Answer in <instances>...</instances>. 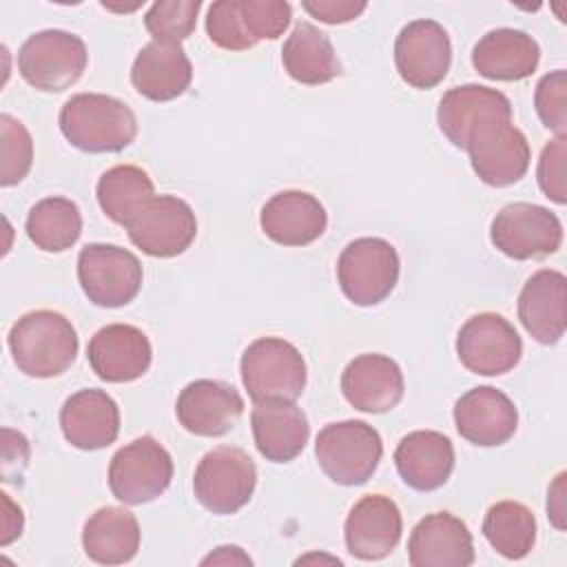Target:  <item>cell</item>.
<instances>
[{
  "instance_id": "74e56055",
  "label": "cell",
  "mask_w": 567,
  "mask_h": 567,
  "mask_svg": "<svg viewBox=\"0 0 567 567\" xmlns=\"http://www.w3.org/2000/svg\"><path fill=\"white\" fill-rule=\"evenodd\" d=\"M241 18L257 44L259 40H275L288 29L292 7L284 0H241Z\"/></svg>"
},
{
  "instance_id": "b9f144b4",
  "label": "cell",
  "mask_w": 567,
  "mask_h": 567,
  "mask_svg": "<svg viewBox=\"0 0 567 567\" xmlns=\"http://www.w3.org/2000/svg\"><path fill=\"white\" fill-rule=\"evenodd\" d=\"M2 496V538H0V545H9L11 540H16L20 534H22V525H24V518H22V509L18 505H13V501L9 498V494H0Z\"/></svg>"
},
{
  "instance_id": "7bdbcfd3",
  "label": "cell",
  "mask_w": 567,
  "mask_h": 567,
  "mask_svg": "<svg viewBox=\"0 0 567 567\" xmlns=\"http://www.w3.org/2000/svg\"><path fill=\"white\" fill-rule=\"evenodd\" d=\"M202 565H252L248 554L241 551V547L235 545H221L215 551H210Z\"/></svg>"
},
{
  "instance_id": "e575fe53",
  "label": "cell",
  "mask_w": 567,
  "mask_h": 567,
  "mask_svg": "<svg viewBox=\"0 0 567 567\" xmlns=\"http://www.w3.org/2000/svg\"><path fill=\"white\" fill-rule=\"evenodd\" d=\"M0 140H2V168L0 184L13 186L22 182L33 164V140L22 122L9 113L0 115Z\"/></svg>"
},
{
  "instance_id": "60d3db41",
  "label": "cell",
  "mask_w": 567,
  "mask_h": 567,
  "mask_svg": "<svg viewBox=\"0 0 567 567\" xmlns=\"http://www.w3.org/2000/svg\"><path fill=\"white\" fill-rule=\"evenodd\" d=\"M565 478L567 474L560 472L547 492V516L556 529H565Z\"/></svg>"
},
{
  "instance_id": "8992f818",
  "label": "cell",
  "mask_w": 567,
  "mask_h": 567,
  "mask_svg": "<svg viewBox=\"0 0 567 567\" xmlns=\"http://www.w3.org/2000/svg\"><path fill=\"white\" fill-rule=\"evenodd\" d=\"M89 62L80 35L62 29H44L29 35L18 51V71L27 84L44 93H60L73 86Z\"/></svg>"
},
{
  "instance_id": "ba28073f",
  "label": "cell",
  "mask_w": 567,
  "mask_h": 567,
  "mask_svg": "<svg viewBox=\"0 0 567 567\" xmlns=\"http://www.w3.org/2000/svg\"><path fill=\"white\" fill-rule=\"evenodd\" d=\"M257 467L252 458L233 445L213 447L202 456L193 476L197 503L219 516L239 512L252 496Z\"/></svg>"
},
{
  "instance_id": "4316f807",
  "label": "cell",
  "mask_w": 567,
  "mask_h": 567,
  "mask_svg": "<svg viewBox=\"0 0 567 567\" xmlns=\"http://www.w3.org/2000/svg\"><path fill=\"white\" fill-rule=\"evenodd\" d=\"M540 60L538 42L520 29H492L472 49V64L487 80L516 82L529 78Z\"/></svg>"
},
{
  "instance_id": "d6a6232c",
  "label": "cell",
  "mask_w": 567,
  "mask_h": 567,
  "mask_svg": "<svg viewBox=\"0 0 567 567\" xmlns=\"http://www.w3.org/2000/svg\"><path fill=\"white\" fill-rule=\"evenodd\" d=\"M536 532L532 509L518 501H498L483 518L485 540L509 560H520L534 549Z\"/></svg>"
},
{
  "instance_id": "d4e9b609",
  "label": "cell",
  "mask_w": 567,
  "mask_h": 567,
  "mask_svg": "<svg viewBox=\"0 0 567 567\" xmlns=\"http://www.w3.org/2000/svg\"><path fill=\"white\" fill-rule=\"evenodd\" d=\"M193 80V64L177 42L153 40L135 55L131 82L140 95L151 102H171L179 97Z\"/></svg>"
},
{
  "instance_id": "f1b7e54d",
  "label": "cell",
  "mask_w": 567,
  "mask_h": 567,
  "mask_svg": "<svg viewBox=\"0 0 567 567\" xmlns=\"http://www.w3.org/2000/svg\"><path fill=\"white\" fill-rule=\"evenodd\" d=\"M140 540V523L124 507H100L86 518L82 529V549L100 565H122L133 560Z\"/></svg>"
},
{
  "instance_id": "d590c367",
  "label": "cell",
  "mask_w": 567,
  "mask_h": 567,
  "mask_svg": "<svg viewBox=\"0 0 567 567\" xmlns=\"http://www.w3.org/2000/svg\"><path fill=\"white\" fill-rule=\"evenodd\" d=\"M206 33L213 44L226 51H246L255 47L241 18V0H217L206 13Z\"/></svg>"
},
{
  "instance_id": "836d02e7",
  "label": "cell",
  "mask_w": 567,
  "mask_h": 567,
  "mask_svg": "<svg viewBox=\"0 0 567 567\" xmlns=\"http://www.w3.org/2000/svg\"><path fill=\"white\" fill-rule=\"evenodd\" d=\"M199 9V0H159L144 13V27L153 40L179 44L195 31Z\"/></svg>"
},
{
  "instance_id": "83f0119b",
  "label": "cell",
  "mask_w": 567,
  "mask_h": 567,
  "mask_svg": "<svg viewBox=\"0 0 567 567\" xmlns=\"http://www.w3.org/2000/svg\"><path fill=\"white\" fill-rule=\"evenodd\" d=\"M487 115L512 117V102L505 93L483 84H461L445 91L436 109L439 128L456 148L465 146L470 128Z\"/></svg>"
},
{
  "instance_id": "52a82bcc",
  "label": "cell",
  "mask_w": 567,
  "mask_h": 567,
  "mask_svg": "<svg viewBox=\"0 0 567 567\" xmlns=\"http://www.w3.org/2000/svg\"><path fill=\"white\" fill-rule=\"evenodd\" d=\"M399 252L381 237L350 241L337 261L341 292L361 308L377 306L390 297L399 281Z\"/></svg>"
},
{
  "instance_id": "30bf717a",
  "label": "cell",
  "mask_w": 567,
  "mask_h": 567,
  "mask_svg": "<svg viewBox=\"0 0 567 567\" xmlns=\"http://www.w3.org/2000/svg\"><path fill=\"white\" fill-rule=\"evenodd\" d=\"M140 259L113 244H86L78 255V281L91 303L100 308H122L142 288Z\"/></svg>"
},
{
  "instance_id": "7a4b0ae2",
  "label": "cell",
  "mask_w": 567,
  "mask_h": 567,
  "mask_svg": "<svg viewBox=\"0 0 567 567\" xmlns=\"http://www.w3.org/2000/svg\"><path fill=\"white\" fill-rule=\"evenodd\" d=\"M58 124L66 142L84 153H120L137 135L135 113L104 93H75L60 109Z\"/></svg>"
},
{
  "instance_id": "ac0fdd59",
  "label": "cell",
  "mask_w": 567,
  "mask_h": 567,
  "mask_svg": "<svg viewBox=\"0 0 567 567\" xmlns=\"http://www.w3.org/2000/svg\"><path fill=\"white\" fill-rule=\"evenodd\" d=\"M403 518L396 503L383 494L359 498L343 527L346 547L359 560H381L401 540Z\"/></svg>"
},
{
  "instance_id": "d6986e66",
  "label": "cell",
  "mask_w": 567,
  "mask_h": 567,
  "mask_svg": "<svg viewBox=\"0 0 567 567\" xmlns=\"http://www.w3.org/2000/svg\"><path fill=\"white\" fill-rule=\"evenodd\" d=\"M405 381L399 363L385 354L368 352L354 357L341 374L346 401L361 412L383 414L403 399Z\"/></svg>"
},
{
  "instance_id": "3957f363",
  "label": "cell",
  "mask_w": 567,
  "mask_h": 567,
  "mask_svg": "<svg viewBox=\"0 0 567 567\" xmlns=\"http://www.w3.org/2000/svg\"><path fill=\"white\" fill-rule=\"evenodd\" d=\"M241 383L255 403H295L306 388V361L301 352L281 337H259L241 354Z\"/></svg>"
},
{
  "instance_id": "ffe728a7",
  "label": "cell",
  "mask_w": 567,
  "mask_h": 567,
  "mask_svg": "<svg viewBox=\"0 0 567 567\" xmlns=\"http://www.w3.org/2000/svg\"><path fill=\"white\" fill-rule=\"evenodd\" d=\"M412 567H467L474 563V543L467 525L450 512L421 518L408 538Z\"/></svg>"
},
{
  "instance_id": "8d00e7d4",
  "label": "cell",
  "mask_w": 567,
  "mask_h": 567,
  "mask_svg": "<svg viewBox=\"0 0 567 567\" xmlns=\"http://www.w3.org/2000/svg\"><path fill=\"white\" fill-rule=\"evenodd\" d=\"M534 106L540 122L565 137L567 131V73L563 69L543 75L534 91Z\"/></svg>"
},
{
  "instance_id": "5b68a950",
  "label": "cell",
  "mask_w": 567,
  "mask_h": 567,
  "mask_svg": "<svg viewBox=\"0 0 567 567\" xmlns=\"http://www.w3.org/2000/svg\"><path fill=\"white\" fill-rule=\"evenodd\" d=\"M481 182L494 188L516 184L529 168V142L512 117L487 115L476 122L463 146Z\"/></svg>"
},
{
  "instance_id": "8fae6325",
  "label": "cell",
  "mask_w": 567,
  "mask_h": 567,
  "mask_svg": "<svg viewBox=\"0 0 567 567\" xmlns=\"http://www.w3.org/2000/svg\"><path fill=\"white\" fill-rule=\"evenodd\" d=\"M492 244L512 259H540L563 244V224L545 206L529 202L505 204L489 226Z\"/></svg>"
},
{
  "instance_id": "ab89813d",
  "label": "cell",
  "mask_w": 567,
  "mask_h": 567,
  "mask_svg": "<svg viewBox=\"0 0 567 567\" xmlns=\"http://www.w3.org/2000/svg\"><path fill=\"white\" fill-rule=\"evenodd\" d=\"M301 7L317 18L319 22L326 24H343L354 18H359L365 9L368 2H354V0H303Z\"/></svg>"
},
{
  "instance_id": "9a60e30c",
  "label": "cell",
  "mask_w": 567,
  "mask_h": 567,
  "mask_svg": "<svg viewBox=\"0 0 567 567\" xmlns=\"http://www.w3.org/2000/svg\"><path fill=\"white\" fill-rule=\"evenodd\" d=\"M86 359L102 381L128 383L151 368L153 348L140 328L131 323H109L89 339Z\"/></svg>"
},
{
  "instance_id": "6da1fadb",
  "label": "cell",
  "mask_w": 567,
  "mask_h": 567,
  "mask_svg": "<svg viewBox=\"0 0 567 567\" xmlns=\"http://www.w3.org/2000/svg\"><path fill=\"white\" fill-rule=\"evenodd\" d=\"M13 363L33 379H51L66 372L78 357V332L55 310L22 315L7 337Z\"/></svg>"
},
{
  "instance_id": "277c9868",
  "label": "cell",
  "mask_w": 567,
  "mask_h": 567,
  "mask_svg": "<svg viewBox=\"0 0 567 567\" xmlns=\"http://www.w3.org/2000/svg\"><path fill=\"white\" fill-rule=\"evenodd\" d=\"M315 456L323 474L346 487L363 485L379 467L383 441L379 432L357 419L328 423L315 441Z\"/></svg>"
},
{
  "instance_id": "44dd1931",
  "label": "cell",
  "mask_w": 567,
  "mask_h": 567,
  "mask_svg": "<svg viewBox=\"0 0 567 567\" xmlns=\"http://www.w3.org/2000/svg\"><path fill=\"white\" fill-rule=\"evenodd\" d=\"M518 319L538 343L560 341L567 328V277L554 268L534 272L518 295Z\"/></svg>"
},
{
  "instance_id": "e0dca14e",
  "label": "cell",
  "mask_w": 567,
  "mask_h": 567,
  "mask_svg": "<svg viewBox=\"0 0 567 567\" xmlns=\"http://www.w3.org/2000/svg\"><path fill=\"white\" fill-rule=\"evenodd\" d=\"M456 432L481 447H494L507 443L518 427V410L514 401L492 388L478 385L467 390L454 403Z\"/></svg>"
},
{
  "instance_id": "7c38bea8",
  "label": "cell",
  "mask_w": 567,
  "mask_h": 567,
  "mask_svg": "<svg viewBox=\"0 0 567 567\" xmlns=\"http://www.w3.org/2000/svg\"><path fill=\"white\" fill-rule=\"evenodd\" d=\"M124 228L142 252L162 259L186 252L197 237L193 208L175 195L151 197Z\"/></svg>"
},
{
  "instance_id": "f35d334b",
  "label": "cell",
  "mask_w": 567,
  "mask_h": 567,
  "mask_svg": "<svg viewBox=\"0 0 567 567\" xmlns=\"http://www.w3.org/2000/svg\"><path fill=\"white\" fill-rule=\"evenodd\" d=\"M565 157H567V144L565 137H556L547 142L540 151L538 166H536V179L545 197H549L556 204L567 202L565 190Z\"/></svg>"
},
{
  "instance_id": "cb8c5ba5",
  "label": "cell",
  "mask_w": 567,
  "mask_h": 567,
  "mask_svg": "<svg viewBox=\"0 0 567 567\" xmlns=\"http://www.w3.org/2000/svg\"><path fill=\"white\" fill-rule=\"evenodd\" d=\"M394 465L408 487L434 492L447 483L454 470V445L436 430H414L399 441Z\"/></svg>"
},
{
  "instance_id": "f546056e",
  "label": "cell",
  "mask_w": 567,
  "mask_h": 567,
  "mask_svg": "<svg viewBox=\"0 0 567 567\" xmlns=\"http://www.w3.org/2000/svg\"><path fill=\"white\" fill-rule=\"evenodd\" d=\"M286 73L299 84L319 86L341 75L343 66L330 38L310 22H299L281 49Z\"/></svg>"
},
{
  "instance_id": "484cf974",
  "label": "cell",
  "mask_w": 567,
  "mask_h": 567,
  "mask_svg": "<svg viewBox=\"0 0 567 567\" xmlns=\"http://www.w3.org/2000/svg\"><path fill=\"white\" fill-rule=\"evenodd\" d=\"M250 427L259 454L270 463H290L303 452L310 436L303 410L290 401L255 403Z\"/></svg>"
},
{
  "instance_id": "1f68e13d",
  "label": "cell",
  "mask_w": 567,
  "mask_h": 567,
  "mask_svg": "<svg viewBox=\"0 0 567 567\" xmlns=\"http://www.w3.org/2000/svg\"><path fill=\"white\" fill-rule=\"evenodd\" d=\"M24 230L35 248L44 252H62L82 235V213L66 197H44L31 206Z\"/></svg>"
},
{
  "instance_id": "7402d4cb",
  "label": "cell",
  "mask_w": 567,
  "mask_h": 567,
  "mask_svg": "<svg viewBox=\"0 0 567 567\" xmlns=\"http://www.w3.org/2000/svg\"><path fill=\"white\" fill-rule=\"evenodd\" d=\"M259 224L264 235L275 244L308 246L326 233L328 213L306 190H281L264 204Z\"/></svg>"
},
{
  "instance_id": "9c48e42d",
  "label": "cell",
  "mask_w": 567,
  "mask_h": 567,
  "mask_svg": "<svg viewBox=\"0 0 567 567\" xmlns=\"http://www.w3.org/2000/svg\"><path fill=\"white\" fill-rule=\"evenodd\" d=\"M173 481V458L153 436L144 434L120 447L109 463L111 494L124 505L155 501Z\"/></svg>"
},
{
  "instance_id": "4fadbf2b",
  "label": "cell",
  "mask_w": 567,
  "mask_h": 567,
  "mask_svg": "<svg viewBox=\"0 0 567 567\" xmlns=\"http://www.w3.org/2000/svg\"><path fill=\"white\" fill-rule=\"evenodd\" d=\"M458 361L474 374L501 377L516 368L523 341L516 328L496 312L470 317L456 334Z\"/></svg>"
},
{
  "instance_id": "4dcf8cb0",
  "label": "cell",
  "mask_w": 567,
  "mask_h": 567,
  "mask_svg": "<svg viewBox=\"0 0 567 567\" xmlns=\"http://www.w3.org/2000/svg\"><path fill=\"white\" fill-rule=\"evenodd\" d=\"M95 195L102 213L111 221L126 226L135 213L155 197V186L144 168L135 164H117L102 173Z\"/></svg>"
},
{
  "instance_id": "5bb4252c",
  "label": "cell",
  "mask_w": 567,
  "mask_h": 567,
  "mask_svg": "<svg viewBox=\"0 0 567 567\" xmlns=\"http://www.w3.org/2000/svg\"><path fill=\"white\" fill-rule=\"evenodd\" d=\"M394 64L403 82L414 89H434L450 71V35L436 20L408 22L394 42Z\"/></svg>"
},
{
  "instance_id": "603a6c76",
  "label": "cell",
  "mask_w": 567,
  "mask_h": 567,
  "mask_svg": "<svg viewBox=\"0 0 567 567\" xmlns=\"http://www.w3.org/2000/svg\"><path fill=\"white\" fill-rule=\"evenodd\" d=\"M60 427L73 447L102 450L120 434V408L104 390H78L60 410Z\"/></svg>"
},
{
  "instance_id": "2e32d148",
  "label": "cell",
  "mask_w": 567,
  "mask_h": 567,
  "mask_svg": "<svg viewBox=\"0 0 567 567\" xmlns=\"http://www.w3.org/2000/svg\"><path fill=\"white\" fill-rule=\"evenodd\" d=\"M175 414L179 425L195 436H224L244 414V399L224 381L197 379L179 392Z\"/></svg>"
}]
</instances>
